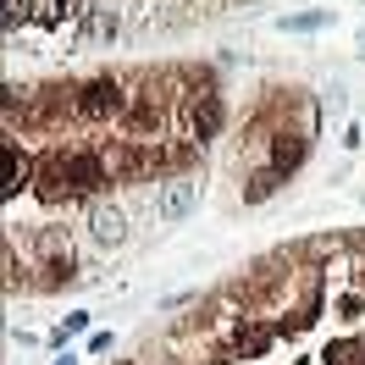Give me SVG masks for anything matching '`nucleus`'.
I'll use <instances>...</instances> for the list:
<instances>
[{"label": "nucleus", "mask_w": 365, "mask_h": 365, "mask_svg": "<svg viewBox=\"0 0 365 365\" xmlns=\"http://www.w3.org/2000/svg\"><path fill=\"white\" fill-rule=\"evenodd\" d=\"M39 182H45L50 200H61V194H94V188L111 182V166H106V155H94V150H56L45 160Z\"/></svg>", "instance_id": "1"}, {"label": "nucleus", "mask_w": 365, "mask_h": 365, "mask_svg": "<svg viewBox=\"0 0 365 365\" xmlns=\"http://www.w3.org/2000/svg\"><path fill=\"white\" fill-rule=\"evenodd\" d=\"M28 255H34V266H39V282L45 288H61V282H72L78 277V250H72V238L61 227H45L34 232V244H28Z\"/></svg>", "instance_id": "2"}, {"label": "nucleus", "mask_w": 365, "mask_h": 365, "mask_svg": "<svg viewBox=\"0 0 365 365\" xmlns=\"http://www.w3.org/2000/svg\"><path fill=\"white\" fill-rule=\"evenodd\" d=\"M78 116L83 122H111V116H128V89L116 78H94L78 89Z\"/></svg>", "instance_id": "3"}, {"label": "nucleus", "mask_w": 365, "mask_h": 365, "mask_svg": "<svg viewBox=\"0 0 365 365\" xmlns=\"http://www.w3.org/2000/svg\"><path fill=\"white\" fill-rule=\"evenodd\" d=\"M194 200H200V182L172 178V182H160V194H155V216L160 222H182V216L194 210Z\"/></svg>", "instance_id": "4"}, {"label": "nucleus", "mask_w": 365, "mask_h": 365, "mask_svg": "<svg viewBox=\"0 0 365 365\" xmlns=\"http://www.w3.org/2000/svg\"><path fill=\"white\" fill-rule=\"evenodd\" d=\"M222 94H200V100H194V111H188V133H194V144H210V138L222 133Z\"/></svg>", "instance_id": "5"}, {"label": "nucleus", "mask_w": 365, "mask_h": 365, "mask_svg": "<svg viewBox=\"0 0 365 365\" xmlns=\"http://www.w3.org/2000/svg\"><path fill=\"white\" fill-rule=\"evenodd\" d=\"M89 232H94V244H106V250L122 244V238H128V210L111 205V200H100V205L89 210Z\"/></svg>", "instance_id": "6"}, {"label": "nucleus", "mask_w": 365, "mask_h": 365, "mask_svg": "<svg viewBox=\"0 0 365 365\" xmlns=\"http://www.w3.org/2000/svg\"><path fill=\"white\" fill-rule=\"evenodd\" d=\"M304 155H310V133H277L272 138V166L288 178V172H299L304 166Z\"/></svg>", "instance_id": "7"}, {"label": "nucleus", "mask_w": 365, "mask_h": 365, "mask_svg": "<svg viewBox=\"0 0 365 365\" xmlns=\"http://www.w3.org/2000/svg\"><path fill=\"white\" fill-rule=\"evenodd\" d=\"M282 34H321V28H332V11H288V17H277Z\"/></svg>", "instance_id": "8"}, {"label": "nucleus", "mask_w": 365, "mask_h": 365, "mask_svg": "<svg viewBox=\"0 0 365 365\" xmlns=\"http://www.w3.org/2000/svg\"><path fill=\"white\" fill-rule=\"evenodd\" d=\"M116 28H122L116 6H89V17H83V34H89V39H116Z\"/></svg>", "instance_id": "9"}, {"label": "nucleus", "mask_w": 365, "mask_h": 365, "mask_svg": "<svg viewBox=\"0 0 365 365\" xmlns=\"http://www.w3.org/2000/svg\"><path fill=\"white\" fill-rule=\"evenodd\" d=\"M277 188H282V172H277V166H266V172H255V178L244 182V200H250V205H266Z\"/></svg>", "instance_id": "10"}, {"label": "nucleus", "mask_w": 365, "mask_h": 365, "mask_svg": "<svg viewBox=\"0 0 365 365\" xmlns=\"http://www.w3.org/2000/svg\"><path fill=\"white\" fill-rule=\"evenodd\" d=\"M6 166H11V178H6V194H23V182H28V155H23V144L17 138H6Z\"/></svg>", "instance_id": "11"}, {"label": "nucleus", "mask_w": 365, "mask_h": 365, "mask_svg": "<svg viewBox=\"0 0 365 365\" xmlns=\"http://www.w3.org/2000/svg\"><path fill=\"white\" fill-rule=\"evenodd\" d=\"M78 17H89V6H83V0H50L45 11H39V23H50V28L78 23Z\"/></svg>", "instance_id": "12"}, {"label": "nucleus", "mask_w": 365, "mask_h": 365, "mask_svg": "<svg viewBox=\"0 0 365 365\" xmlns=\"http://www.w3.org/2000/svg\"><path fill=\"white\" fill-rule=\"evenodd\" d=\"M266 349H272V332H266V327H244V332H238V343H232V354H244V360L266 354Z\"/></svg>", "instance_id": "13"}, {"label": "nucleus", "mask_w": 365, "mask_h": 365, "mask_svg": "<svg viewBox=\"0 0 365 365\" xmlns=\"http://www.w3.org/2000/svg\"><path fill=\"white\" fill-rule=\"evenodd\" d=\"M327 365H365V338H343L327 349Z\"/></svg>", "instance_id": "14"}, {"label": "nucleus", "mask_w": 365, "mask_h": 365, "mask_svg": "<svg viewBox=\"0 0 365 365\" xmlns=\"http://www.w3.org/2000/svg\"><path fill=\"white\" fill-rule=\"evenodd\" d=\"M39 11H34V0H6V34H17L23 23H34Z\"/></svg>", "instance_id": "15"}, {"label": "nucleus", "mask_w": 365, "mask_h": 365, "mask_svg": "<svg viewBox=\"0 0 365 365\" xmlns=\"http://www.w3.org/2000/svg\"><path fill=\"white\" fill-rule=\"evenodd\" d=\"M72 332H89V316H83V310H72V316L61 321V327H56V343H67Z\"/></svg>", "instance_id": "16"}, {"label": "nucleus", "mask_w": 365, "mask_h": 365, "mask_svg": "<svg viewBox=\"0 0 365 365\" xmlns=\"http://www.w3.org/2000/svg\"><path fill=\"white\" fill-rule=\"evenodd\" d=\"M56 365H78V360H72V354H61V360H56Z\"/></svg>", "instance_id": "17"}, {"label": "nucleus", "mask_w": 365, "mask_h": 365, "mask_svg": "<svg viewBox=\"0 0 365 365\" xmlns=\"http://www.w3.org/2000/svg\"><path fill=\"white\" fill-rule=\"evenodd\" d=\"M360 56H365V28H360Z\"/></svg>", "instance_id": "18"}, {"label": "nucleus", "mask_w": 365, "mask_h": 365, "mask_svg": "<svg viewBox=\"0 0 365 365\" xmlns=\"http://www.w3.org/2000/svg\"><path fill=\"white\" fill-rule=\"evenodd\" d=\"M222 6H244V0H222Z\"/></svg>", "instance_id": "19"}, {"label": "nucleus", "mask_w": 365, "mask_h": 365, "mask_svg": "<svg viewBox=\"0 0 365 365\" xmlns=\"http://www.w3.org/2000/svg\"><path fill=\"white\" fill-rule=\"evenodd\" d=\"M122 365H133V360H122Z\"/></svg>", "instance_id": "20"}]
</instances>
